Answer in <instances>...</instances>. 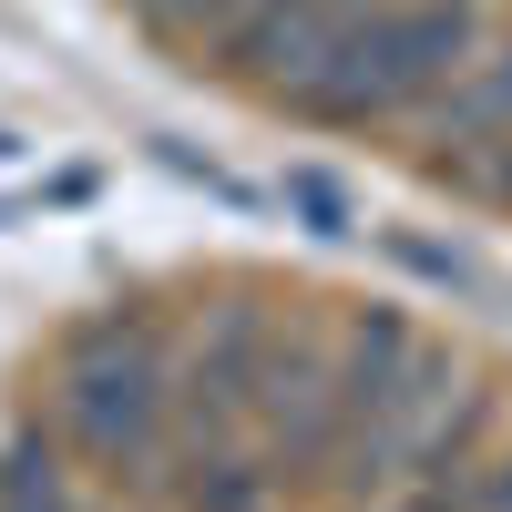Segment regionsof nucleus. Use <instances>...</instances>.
<instances>
[{
    "label": "nucleus",
    "instance_id": "obj_1",
    "mask_svg": "<svg viewBox=\"0 0 512 512\" xmlns=\"http://www.w3.org/2000/svg\"><path fill=\"white\" fill-rule=\"evenodd\" d=\"M482 0H369L349 41L318 62V82L297 103L318 123H379V113H420L441 82L482 52Z\"/></svg>",
    "mask_w": 512,
    "mask_h": 512
},
{
    "label": "nucleus",
    "instance_id": "obj_2",
    "mask_svg": "<svg viewBox=\"0 0 512 512\" xmlns=\"http://www.w3.org/2000/svg\"><path fill=\"white\" fill-rule=\"evenodd\" d=\"M62 420L72 441L103 461V472H144L154 482V451H164V359L144 318H103L72 338L62 359Z\"/></svg>",
    "mask_w": 512,
    "mask_h": 512
},
{
    "label": "nucleus",
    "instance_id": "obj_3",
    "mask_svg": "<svg viewBox=\"0 0 512 512\" xmlns=\"http://www.w3.org/2000/svg\"><path fill=\"white\" fill-rule=\"evenodd\" d=\"M246 420H256V431H267V451H277L267 482H308V472H328V441H338V359H328V338H308V328L256 338Z\"/></svg>",
    "mask_w": 512,
    "mask_h": 512
},
{
    "label": "nucleus",
    "instance_id": "obj_4",
    "mask_svg": "<svg viewBox=\"0 0 512 512\" xmlns=\"http://www.w3.org/2000/svg\"><path fill=\"white\" fill-rule=\"evenodd\" d=\"M359 11H369V0H277V11L236 41V72H256L267 93H287V103H297V93L318 82V62L349 41V21H359Z\"/></svg>",
    "mask_w": 512,
    "mask_h": 512
},
{
    "label": "nucleus",
    "instance_id": "obj_5",
    "mask_svg": "<svg viewBox=\"0 0 512 512\" xmlns=\"http://www.w3.org/2000/svg\"><path fill=\"white\" fill-rule=\"evenodd\" d=\"M431 123H441L451 154H472V144H502V134H512V41H482V52L441 82V93H431Z\"/></svg>",
    "mask_w": 512,
    "mask_h": 512
},
{
    "label": "nucleus",
    "instance_id": "obj_6",
    "mask_svg": "<svg viewBox=\"0 0 512 512\" xmlns=\"http://www.w3.org/2000/svg\"><path fill=\"white\" fill-rule=\"evenodd\" d=\"M0 512H103V502L82 492L41 441H11V451H0Z\"/></svg>",
    "mask_w": 512,
    "mask_h": 512
},
{
    "label": "nucleus",
    "instance_id": "obj_7",
    "mask_svg": "<svg viewBox=\"0 0 512 512\" xmlns=\"http://www.w3.org/2000/svg\"><path fill=\"white\" fill-rule=\"evenodd\" d=\"M267 11H277V0H195L185 41H195V52H216V62H236V41H246L256 21H267Z\"/></svg>",
    "mask_w": 512,
    "mask_h": 512
},
{
    "label": "nucleus",
    "instance_id": "obj_8",
    "mask_svg": "<svg viewBox=\"0 0 512 512\" xmlns=\"http://www.w3.org/2000/svg\"><path fill=\"white\" fill-rule=\"evenodd\" d=\"M461 512H512V451L492 461V472H472V492H461Z\"/></svg>",
    "mask_w": 512,
    "mask_h": 512
}]
</instances>
